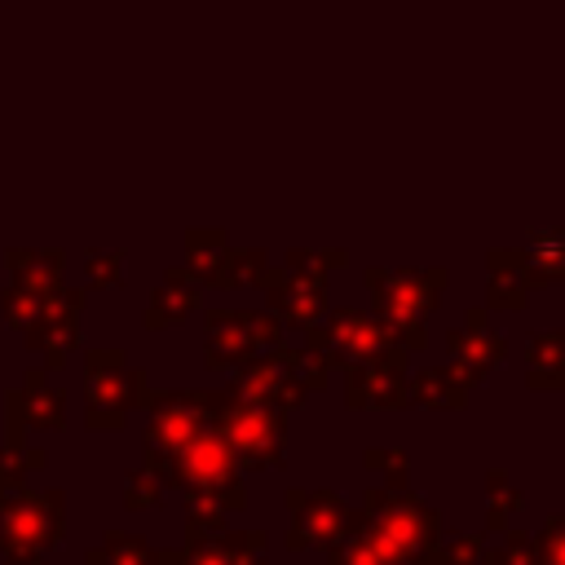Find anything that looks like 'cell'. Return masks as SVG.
<instances>
[{"instance_id": "cell-12", "label": "cell", "mask_w": 565, "mask_h": 565, "mask_svg": "<svg viewBox=\"0 0 565 565\" xmlns=\"http://www.w3.org/2000/svg\"><path fill=\"white\" fill-rule=\"evenodd\" d=\"M486 309H521L530 300V274L521 247H490L486 256Z\"/></svg>"}, {"instance_id": "cell-21", "label": "cell", "mask_w": 565, "mask_h": 565, "mask_svg": "<svg viewBox=\"0 0 565 565\" xmlns=\"http://www.w3.org/2000/svg\"><path fill=\"white\" fill-rule=\"evenodd\" d=\"M362 463L371 468V472H384V481L380 486H393V490H406V468H411V459H406V450H366L362 455Z\"/></svg>"}, {"instance_id": "cell-8", "label": "cell", "mask_w": 565, "mask_h": 565, "mask_svg": "<svg viewBox=\"0 0 565 565\" xmlns=\"http://www.w3.org/2000/svg\"><path fill=\"white\" fill-rule=\"evenodd\" d=\"M287 508H291V525H287V547L291 552H309V547H331L349 521V503L331 490V486H291L287 490Z\"/></svg>"}, {"instance_id": "cell-22", "label": "cell", "mask_w": 565, "mask_h": 565, "mask_svg": "<svg viewBox=\"0 0 565 565\" xmlns=\"http://www.w3.org/2000/svg\"><path fill=\"white\" fill-rule=\"evenodd\" d=\"M539 565H565V516H547L534 534Z\"/></svg>"}, {"instance_id": "cell-3", "label": "cell", "mask_w": 565, "mask_h": 565, "mask_svg": "<svg viewBox=\"0 0 565 565\" xmlns=\"http://www.w3.org/2000/svg\"><path fill=\"white\" fill-rule=\"evenodd\" d=\"M287 269L278 274H260L265 282V296L274 305V313H282L291 327H313L322 313H327V269L344 265V252H309V247H296L287 252Z\"/></svg>"}, {"instance_id": "cell-1", "label": "cell", "mask_w": 565, "mask_h": 565, "mask_svg": "<svg viewBox=\"0 0 565 565\" xmlns=\"http://www.w3.org/2000/svg\"><path fill=\"white\" fill-rule=\"evenodd\" d=\"M371 313L393 331L402 349H424L428 344V318L441 305V291L450 282L446 269H366L362 274Z\"/></svg>"}, {"instance_id": "cell-2", "label": "cell", "mask_w": 565, "mask_h": 565, "mask_svg": "<svg viewBox=\"0 0 565 565\" xmlns=\"http://www.w3.org/2000/svg\"><path fill=\"white\" fill-rule=\"evenodd\" d=\"M366 534L375 539V547L384 552L388 565H406L411 556L428 552L441 539V516L433 503L415 499L411 490H393V486H371L362 494V508L353 512Z\"/></svg>"}, {"instance_id": "cell-17", "label": "cell", "mask_w": 565, "mask_h": 565, "mask_svg": "<svg viewBox=\"0 0 565 565\" xmlns=\"http://www.w3.org/2000/svg\"><path fill=\"white\" fill-rule=\"evenodd\" d=\"M194 565H265V530L252 534H230L221 543H207Z\"/></svg>"}, {"instance_id": "cell-20", "label": "cell", "mask_w": 565, "mask_h": 565, "mask_svg": "<svg viewBox=\"0 0 565 565\" xmlns=\"http://www.w3.org/2000/svg\"><path fill=\"white\" fill-rule=\"evenodd\" d=\"M260 274H265V252H230V256H221L212 282H221V287H243V282H256Z\"/></svg>"}, {"instance_id": "cell-14", "label": "cell", "mask_w": 565, "mask_h": 565, "mask_svg": "<svg viewBox=\"0 0 565 565\" xmlns=\"http://www.w3.org/2000/svg\"><path fill=\"white\" fill-rule=\"evenodd\" d=\"M525 384L539 393L565 388V331H539L525 344Z\"/></svg>"}, {"instance_id": "cell-15", "label": "cell", "mask_w": 565, "mask_h": 565, "mask_svg": "<svg viewBox=\"0 0 565 565\" xmlns=\"http://www.w3.org/2000/svg\"><path fill=\"white\" fill-rule=\"evenodd\" d=\"M525 274H530V287H547V282H565V230L561 225H547V230H534L525 234Z\"/></svg>"}, {"instance_id": "cell-7", "label": "cell", "mask_w": 565, "mask_h": 565, "mask_svg": "<svg viewBox=\"0 0 565 565\" xmlns=\"http://www.w3.org/2000/svg\"><path fill=\"white\" fill-rule=\"evenodd\" d=\"M406 353L402 344H393L388 353L362 358L344 371V402L353 411H397L406 406Z\"/></svg>"}, {"instance_id": "cell-5", "label": "cell", "mask_w": 565, "mask_h": 565, "mask_svg": "<svg viewBox=\"0 0 565 565\" xmlns=\"http://www.w3.org/2000/svg\"><path fill=\"white\" fill-rule=\"evenodd\" d=\"M397 340L371 309H331L313 327H305V349H313L327 366H353L362 358L388 353Z\"/></svg>"}, {"instance_id": "cell-10", "label": "cell", "mask_w": 565, "mask_h": 565, "mask_svg": "<svg viewBox=\"0 0 565 565\" xmlns=\"http://www.w3.org/2000/svg\"><path fill=\"white\" fill-rule=\"evenodd\" d=\"M446 349H450L459 375L468 380V388L481 384L490 371H499V366L508 362V340L490 327L486 305H477V309L463 313V327H455V331L446 335Z\"/></svg>"}, {"instance_id": "cell-23", "label": "cell", "mask_w": 565, "mask_h": 565, "mask_svg": "<svg viewBox=\"0 0 565 565\" xmlns=\"http://www.w3.org/2000/svg\"><path fill=\"white\" fill-rule=\"evenodd\" d=\"M437 547L455 561V565H477V556H481V534H455V539H437Z\"/></svg>"}, {"instance_id": "cell-4", "label": "cell", "mask_w": 565, "mask_h": 565, "mask_svg": "<svg viewBox=\"0 0 565 565\" xmlns=\"http://www.w3.org/2000/svg\"><path fill=\"white\" fill-rule=\"evenodd\" d=\"M172 472L181 486L199 490V494H212V499H225V503H243V490H238V455L230 446V437L212 424L194 428L185 441L172 446Z\"/></svg>"}, {"instance_id": "cell-13", "label": "cell", "mask_w": 565, "mask_h": 565, "mask_svg": "<svg viewBox=\"0 0 565 565\" xmlns=\"http://www.w3.org/2000/svg\"><path fill=\"white\" fill-rule=\"evenodd\" d=\"M468 402V380L459 375V366H424L415 375H406V406H424V411H459Z\"/></svg>"}, {"instance_id": "cell-19", "label": "cell", "mask_w": 565, "mask_h": 565, "mask_svg": "<svg viewBox=\"0 0 565 565\" xmlns=\"http://www.w3.org/2000/svg\"><path fill=\"white\" fill-rule=\"evenodd\" d=\"M477 561H481V565H539V547H534V534L508 530L503 547H481Z\"/></svg>"}, {"instance_id": "cell-6", "label": "cell", "mask_w": 565, "mask_h": 565, "mask_svg": "<svg viewBox=\"0 0 565 565\" xmlns=\"http://www.w3.org/2000/svg\"><path fill=\"white\" fill-rule=\"evenodd\" d=\"M216 428L230 437L238 463H247V468H278L287 459V415L274 406L230 397L216 411Z\"/></svg>"}, {"instance_id": "cell-18", "label": "cell", "mask_w": 565, "mask_h": 565, "mask_svg": "<svg viewBox=\"0 0 565 565\" xmlns=\"http://www.w3.org/2000/svg\"><path fill=\"white\" fill-rule=\"evenodd\" d=\"M512 512H521V490L508 481L503 468L486 472V530H508Z\"/></svg>"}, {"instance_id": "cell-11", "label": "cell", "mask_w": 565, "mask_h": 565, "mask_svg": "<svg viewBox=\"0 0 565 565\" xmlns=\"http://www.w3.org/2000/svg\"><path fill=\"white\" fill-rule=\"evenodd\" d=\"M234 397H243V402H256V406H274V411H296L305 397H309V388L274 358V349H265V358L256 353V358H247L243 362V371L234 375Z\"/></svg>"}, {"instance_id": "cell-16", "label": "cell", "mask_w": 565, "mask_h": 565, "mask_svg": "<svg viewBox=\"0 0 565 565\" xmlns=\"http://www.w3.org/2000/svg\"><path fill=\"white\" fill-rule=\"evenodd\" d=\"M327 565H388L384 552L375 547V539L366 534V525L353 516V508H349V521H344L340 539L327 547Z\"/></svg>"}, {"instance_id": "cell-24", "label": "cell", "mask_w": 565, "mask_h": 565, "mask_svg": "<svg viewBox=\"0 0 565 565\" xmlns=\"http://www.w3.org/2000/svg\"><path fill=\"white\" fill-rule=\"evenodd\" d=\"M406 565H455V561H450V556H446V552H441V547L433 543L428 552H419V556H411Z\"/></svg>"}, {"instance_id": "cell-9", "label": "cell", "mask_w": 565, "mask_h": 565, "mask_svg": "<svg viewBox=\"0 0 565 565\" xmlns=\"http://www.w3.org/2000/svg\"><path fill=\"white\" fill-rule=\"evenodd\" d=\"M207 331H212L207 358L221 362V366H243L247 358L274 349L278 335H282L278 318H265V313H212Z\"/></svg>"}]
</instances>
